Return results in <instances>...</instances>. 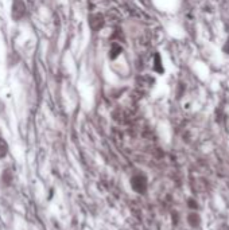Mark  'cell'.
<instances>
[{"label": "cell", "mask_w": 229, "mask_h": 230, "mask_svg": "<svg viewBox=\"0 0 229 230\" xmlns=\"http://www.w3.org/2000/svg\"><path fill=\"white\" fill-rule=\"evenodd\" d=\"M27 14L26 10V4H24L23 0H14L12 2V7H11V16L14 20H22Z\"/></svg>", "instance_id": "cell-3"}, {"label": "cell", "mask_w": 229, "mask_h": 230, "mask_svg": "<svg viewBox=\"0 0 229 230\" xmlns=\"http://www.w3.org/2000/svg\"><path fill=\"white\" fill-rule=\"evenodd\" d=\"M224 51H225V53H228V54H229V39L227 41L225 46H224Z\"/></svg>", "instance_id": "cell-8"}, {"label": "cell", "mask_w": 229, "mask_h": 230, "mask_svg": "<svg viewBox=\"0 0 229 230\" xmlns=\"http://www.w3.org/2000/svg\"><path fill=\"white\" fill-rule=\"evenodd\" d=\"M7 151H8V146H7V143L4 141V140H3L2 137H0V159L6 156Z\"/></svg>", "instance_id": "cell-5"}, {"label": "cell", "mask_w": 229, "mask_h": 230, "mask_svg": "<svg viewBox=\"0 0 229 230\" xmlns=\"http://www.w3.org/2000/svg\"><path fill=\"white\" fill-rule=\"evenodd\" d=\"M186 204H188V210H198V203H197L196 199L189 198Z\"/></svg>", "instance_id": "cell-6"}, {"label": "cell", "mask_w": 229, "mask_h": 230, "mask_svg": "<svg viewBox=\"0 0 229 230\" xmlns=\"http://www.w3.org/2000/svg\"><path fill=\"white\" fill-rule=\"evenodd\" d=\"M120 53H121V47H120V46H119V45H112V51H111L112 55H111V57L114 58V57H117Z\"/></svg>", "instance_id": "cell-7"}, {"label": "cell", "mask_w": 229, "mask_h": 230, "mask_svg": "<svg viewBox=\"0 0 229 230\" xmlns=\"http://www.w3.org/2000/svg\"><path fill=\"white\" fill-rule=\"evenodd\" d=\"M185 221H186V225L196 230V229H200L201 225H202V215L201 213L198 210H189L186 213V217H185Z\"/></svg>", "instance_id": "cell-2"}, {"label": "cell", "mask_w": 229, "mask_h": 230, "mask_svg": "<svg viewBox=\"0 0 229 230\" xmlns=\"http://www.w3.org/2000/svg\"><path fill=\"white\" fill-rule=\"evenodd\" d=\"M128 186L132 193L138 195H146L148 187H150V179H148L147 174L143 171L132 172L128 179Z\"/></svg>", "instance_id": "cell-1"}, {"label": "cell", "mask_w": 229, "mask_h": 230, "mask_svg": "<svg viewBox=\"0 0 229 230\" xmlns=\"http://www.w3.org/2000/svg\"><path fill=\"white\" fill-rule=\"evenodd\" d=\"M89 26H90V28L93 30V31L100 30L104 26V18H103V15H100V14L92 15L90 18H89Z\"/></svg>", "instance_id": "cell-4"}]
</instances>
